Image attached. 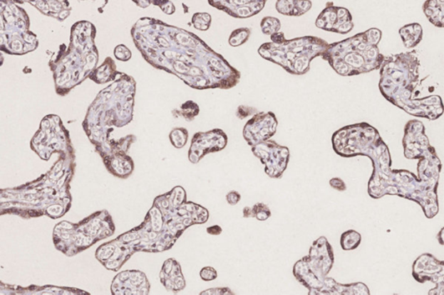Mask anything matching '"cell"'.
Listing matches in <instances>:
<instances>
[{
    "mask_svg": "<svg viewBox=\"0 0 444 295\" xmlns=\"http://www.w3.org/2000/svg\"><path fill=\"white\" fill-rule=\"evenodd\" d=\"M420 63L415 50L387 57L380 68L379 90L387 101L413 117L435 119L443 113L441 97L417 99Z\"/></svg>",
    "mask_w": 444,
    "mask_h": 295,
    "instance_id": "1",
    "label": "cell"
},
{
    "mask_svg": "<svg viewBox=\"0 0 444 295\" xmlns=\"http://www.w3.org/2000/svg\"><path fill=\"white\" fill-rule=\"evenodd\" d=\"M382 36L378 28H371L353 37L331 43L321 58L342 77L378 70L386 59L378 47Z\"/></svg>",
    "mask_w": 444,
    "mask_h": 295,
    "instance_id": "2",
    "label": "cell"
},
{
    "mask_svg": "<svg viewBox=\"0 0 444 295\" xmlns=\"http://www.w3.org/2000/svg\"><path fill=\"white\" fill-rule=\"evenodd\" d=\"M328 47L329 43L325 40L306 36L279 43H263L258 53L264 59L282 66L286 73L301 75L310 70L311 62L322 57Z\"/></svg>",
    "mask_w": 444,
    "mask_h": 295,
    "instance_id": "3",
    "label": "cell"
},
{
    "mask_svg": "<svg viewBox=\"0 0 444 295\" xmlns=\"http://www.w3.org/2000/svg\"><path fill=\"white\" fill-rule=\"evenodd\" d=\"M334 264L333 247L326 237H320L311 245L309 254L295 263L294 276L309 290L308 294L315 295L322 288L324 281Z\"/></svg>",
    "mask_w": 444,
    "mask_h": 295,
    "instance_id": "4",
    "label": "cell"
},
{
    "mask_svg": "<svg viewBox=\"0 0 444 295\" xmlns=\"http://www.w3.org/2000/svg\"><path fill=\"white\" fill-rule=\"evenodd\" d=\"M252 151L265 166V173L268 177L274 179L282 178L289 163L290 151L288 147L268 139L252 146Z\"/></svg>",
    "mask_w": 444,
    "mask_h": 295,
    "instance_id": "5",
    "label": "cell"
},
{
    "mask_svg": "<svg viewBox=\"0 0 444 295\" xmlns=\"http://www.w3.org/2000/svg\"><path fill=\"white\" fill-rule=\"evenodd\" d=\"M278 121L273 112H259L247 122L243 137L250 146L268 141L276 134Z\"/></svg>",
    "mask_w": 444,
    "mask_h": 295,
    "instance_id": "6",
    "label": "cell"
},
{
    "mask_svg": "<svg viewBox=\"0 0 444 295\" xmlns=\"http://www.w3.org/2000/svg\"><path fill=\"white\" fill-rule=\"evenodd\" d=\"M227 145V136L222 129H215L209 132L195 134L189 153V159L193 164H197L205 155L217 153Z\"/></svg>",
    "mask_w": 444,
    "mask_h": 295,
    "instance_id": "7",
    "label": "cell"
},
{
    "mask_svg": "<svg viewBox=\"0 0 444 295\" xmlns=\"http://www.w3.org/2000/svg\"><path fill=\"white\" fill-rule=\"evenodd\" d=\"M316 26L330 33L347 34L354 28L353 16L345 7L336 6L333 2H328L325 9L319 15Z\"/></svg>",
    "mask_w": 444,
    "mask_h": 295,
    "instance_id": "8",
    "label": "cell"
},
{
    "mask_svg": "<svg viewBox=\"0 0 444 295\" xmlns=\"http://www.w3.org/2000/svg\"><path fill=\"white\" fill-rule=\"evenodd\" d=\"M267 0H209L210 5L235 18H249L261 13Z\"/></svg>",
    "mask_w": 444,
    "mask_h": 295,
    "instance_id": "9",
    "label": "cell"
},
{
    "mask_svg": "<svg viewBox=\"0 0 444 295\" xmlns=\"http://www.w3.org/2000/svg\"><path fill=\"white\" fill-rule=\"evenodd\" d=\"M370 294L369 289L363 283L340 284L333 278L326 277L323 286L315 295H358Z\"/></svg>",
    "mask_w": 444,
    "mask_h": 295,
    "instance_id": "10",
    "label": "cell"
},
{
    "mask_svg": "<svg viewBox=\"0 0 444 295\" xmlns=\"http://www.w3.org/2000/svg\"><path fill=\"white\" fill-rule=\"evenodd\" d=\"M161 280L167 290L178 293L185 289L186 281L182 273V268L175 259H169L164 263Z\"/></svg>",
    "mask_w": 444,
    "mask_h": 295,
    "instance_id": "11",
    "label": "cell"
},
{
    "mask_svg": "<svg viewBox=\"0 0 444 295\" xmlns=\"http://www.w3.org/2000/svg\"><path fill=\"white\" fill-rule=\"evenodd\" d=\"M311 0H277L276 10L279 14L290 17H301L311 10Z\"/></svg>",
    "mask_w": 444,
    "mask_h": 295,
    "instance_id": "12",
    "label": "cell"
},
{
    "mask_svg": "<svg viewBox=\"0 0 444 295\" xmlns=\"http://www.w3.org/2000/svg\"><path fill=\"white\" fill-rule=\"evenodd\" d=\"M400 37H401L407 49H413L422 42L423 38V27L418 23H412L400 28Z\"/></svg>",
    "mask_w": 444,
    "mask_h": 295,
    "instance_id": "13",
    "label": "cell"
},
{
    "mask_svg": "<svg viewBox=\"0 0 444 295\" xmlns=\"http://www.w3.org/2000/svg\"><path fill=\"white\" fill-rule=\"evenodd\" d=\"M423 11L432 25L444 28V0H426Z\"/></svg>",
    "mask_w": 444,
    "mask_h": 295,
    "instance_id": "14",
    "label": "cell"
},
{
    "mask_svg": "<svg viewBox=\"0 0 444 295\" xmlns=\"http://www.w3.org/2000/svg\"><path fill=\"white\" fill-rule=\"evenodd\" d=\"M361 240V235L354 230H350L341 235L340 245L344 250H353L358 248Z\"/></svg>",
    "mask_w": 444,
    "mask_h": 295,
    "instance_id": "15",
    "label": "cell"
},
{
    "mask_svg": "<svg viewBox=\"0 0 444 295\" xmlns=\"http://www.w3.org/2000/svg\"><path fill=\"white\" fill-rule=\"evenodd\" d=\"M250 36L251 30L249 28H239L231 33L229 39V45L233 47L241 46L249 41Z\"/></svg>",
    "mask_w": 444,
    "mask_h": 295,
    "instance_id": "16",
    "label": "cell"
},
{
    "mask_svg": "<svg viewBox=\"0 0 444 295\" xmlns=\"http://www.w3.org/2000/svg\"><path fill=\"white\" fill-rule=\"evenodd\" d=\"M261 28L263 34L272 36L281 31L282 23L274 17H265L262 20Z\"/></svg>",
    "mask_w": 444,
    "mask_h": 295,
    "instance_id": "17",
    "label": "cell"
},
{
    "mask_svg": "<svg viewBox=\"0 0 444 295\" xmlns=\"http://www.w3.org/2000/svg\"><path fill=\"white\" fill-rule=\"evenodd\" d=\"M212 23L211 15L207 13L195 14L192 18V23L195 29L199 31H207L210 29Z\"/></svg>",
    "mask_w": 444,
    "mask_h": 295,
    "instance_id": "18",
    "label": "cell"
},
{
    "mask_svg": "<svg viewBox=\"0 0 444 295\" xmlns=\"http://www.w3.org/2000/svg\"><path fill=\"white\" fill-rule=\"evenodd\" d=\"M187 138H189V133L185 129H175L170 134L172 144L177 149H182L185 146Z\"/></svg>",
    "mask_w": 444,
    "mask_h": 295,
    "instance_id": "19",
    "label": "cell"
},
{
    "mask_svg": "<svg viewBox=\"0 0 444 295\" xmlns=\"http://www.w3.org/2000/svg\"><path fill=\"white\" fill-rule=\"evenodd\" d=\"M254 218L257 219V220L264 222L267 221L268 218L272 216V213L265 203H255L253 208Z\"/></svg>",
    "mask_w": 444,
    "mask_h": 295,
    "instance_id": "20",
    "label": "cell"
},
{
    "mask_svg": "<svg viewBox=\"0 0 444 295\" xmlns=\"http://www.w3.org/2000/svg\"><path fill=\"white\" fill-rule=\"evenodd\" d=\"M182 113L187 121H193L195 117L200 113L199 106L194 102H187L182 107Z\"/></svg>",
    "mask_w": 444,
    "mask_h": 295,
    "instance_id": "21",
    "label": "cell"
},
{
    "mask_svg": "<svg viewBox=\"0 0 444 295\" xmlns=\"http://www.w3.org/2000/svg\"><path fill=\"white\" fill-rule=\"evenodd\" d=\"M200 277L205 281H211L215 280L218 277L217 271L212 267H205L200 272Z\"/></svg>",
    "mask_w": 444,
    "mask_h": 295,
    "instance_id": "22",
    "label": "cell"
},
{
    "mask_svg": "<svg viewBox=\"0 0 444 295\" xmlns=\"http://www.w3.org/2000/svg\"><path fill=\"white\" fill-rule=\"evenodd\" d=\"M255 109L254 107L241 106L238 107L237 112H236V115L239 119H245L247 117H249L251 114H255L256 113Z\"/></svg>",
    "mask_w": 444,
    "mask_h": 295,
    "instance_id": "23",
    "label": "cell"
},
{
    "mask_svg": "<svg viewBox=\"0 0 444 295\" xmlns=\"http://www.w3.org/2000/svg\"><path fill=\"white\" fill-rule=\"evenodd\" d=\"M241 194L236 191H231L229 193L227 194L226 199L227 203H229L230 205L234 206L237 205V203L241 201Z\"/></svg>",
    "mask_w": 444,
    "mask_h": 295,
    "instance_id": "24",
    "label": "cell"
},
{
    "mask_svg": "<svg viewBox=\"0 0 444 295\" xmlns=\"http://www.w3.org/2000/svg\"><path fill=\"white\" fill-rule=\"evenodd\" d=\"M329 184L331 187H333L334 190H337L339 191H346V183L344 182L341 178H331V181H329Z\"/></svg>",
    "mask_w": 444,
    "mask_h": 295,
    "instance_id": "25",
    "label": "cell"
},
{
    "mask_svg": "<svg viewBox=\"0 0 444 295\" xmlns=\"http://www.w3.org/2000/svg\"><path fill=\"white\" fill-rule=\"evenodd\" d=\"M202 295L204 294H234V292H232L231 289L229 288H215L211 289L209 290H206L205 292L201 293Z\"/></svg>",
    "mask_w": 444,
    "mask_h": 295,
    "instance_id": "26",
    "label": "cell"
},
{
    "mask_svg": "<svg viewBox=\"0 0 444 295\" xmlns=\"http://www.w3.org/2000/svg\"><path fill=\"white\" fill-rule=\"evenodd\" d=\"M207 232L211 236H220L222 233V228L219 225H214L207 228Z\"/></svg>",
    "mask_w": 444,
    "mask_h": 295,
    "instance_id": "27",
    "label": "cell"
},
{
    "mask_svg": "<svg viewBox=\"0 0 444 295\" xmlns=\"http://www.w3.org/2000/svg\"><path fill=\"white\" fill-rule=\"evenodd\" d=\"M272 42L275 43H279L286 40L285 34L282 33V31H279V33H276L271 36Z\"/></svg>",
    "mask_w": 444,
    "mask_h": 295,
    "instance_id": "28",
    "label": "cell"
},
{
    "mask_svg": "<svg viewBox=\"0 0 444 295\" xmlns=\"http://www.w3.org/2000/svg\"><path fill=\"white\" fill-rule=\"evenodd\" d=\"M243 218H254L253 209L250 208V207H245V208L243 209Z\"/></svg>",
    "mask_w": 444,
    "mask_h": 295,
    "instance_id": "29",
    "label": "cell"
},
{
    "mask_svg": "<svg viewBox=\"0 0 444 295\" xmlns=\"http://www.w3.org/2000/svg\"><path fill=\"white\" fill-rule=\"evenodd\" d=\"M438 240L440 242V245H444V228L440 231L438 236Z\"/></svg>",
    "mask_w": 444,
    "mask_h": 295,
    "instance_id": "30",
    "label": "cell"
}]
</instances>
